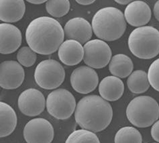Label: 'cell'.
Segmentation results:
<instances>
[{
	"label": "cell",
	"instance_id": "3",
	"mask_svg": "<svg viewBox=\"0 0 159 143\" xmlns=\"http://www.w3.org/2000/svg\"><path fill=\"white\" fill-rule=\"evenodd\" d=\"M91 26L95 36L103 41H115L123 36L126 22L124 14L114 7H103L93 17Z\"/></svg>",
	"mask_w": 159,
	"mask_h": 143
},
{
	"label": "cell",
	"instance_id": "4",
	"mask_svg": "<svg viewBox=\"0 0 159 143\" xmlns=\"http://www.w3.org/2000/svg\"><path fill=\"white\" fill-rule=\"evenodd\" d=\"M128 47L141 59H151L159 54V31L150 26L136 28L129 36Z\"/></svg>",
	"mask_w": 159,
	"mask_h": 143
},
{
	"label": "cell",
	"instance_id": "30",
	"mask_svg": "<svg viewBox=\"0 0 159 143\" xmlns=\"http://www.w3.org/2000/svg\"><path fill=\"white\" fill-rule=\"evenodd\" d=\"M115 2L119 4H121V5H127V4H129L132 2L130 0H116Z\"/></svg>",
	"mask_w": 159,
	"mask_h": 143
},
{
	"label": "cell",
	"instance_id": "20",
	"mask_svg": "<svg viewBox=\"0 0 159 143\" xmlns=\"http://www.w3.org/2000/svg\"><path fill=\"white\" fill-rule=\"evenodd\" d=\"M1 130L0 136L3 138L10 135L14 131L17 125L18 118L14 110L5 102H0Z\"/></svg>",
	"mask_w": 159,
	"mask_h": 143
},
{
	"label": "cell",
	"instance_id": "9",
	"mask_svg": "<svg viewBox=\"0 0 159 143\" xmlns=\"http://www.w3.org/2000/svg\"><path fill=\"white\" fill-rule=\"evenodd\" d=\"M23 134L27 143H51L54 138V128L47 120L34 118L25 126Z\"/></svg>",
	"mask_w": 159,
	"mask_h": 143
},
{
	"label": "cell",
	"instance_id": "28",
	"mask_svg": "<svg viewBox=\"0 0 159 143\" xmlns=\"http://www.w3.org/2000/svg\"><path fill=\"white\" fill-rule=\"evenodd\" d=\"M153 12H154V17H155L156 19L159 22V0L156 2L155 4H154Z\"/></svg>",
	"mask_w": 159,
	"mask_h": 143
},
{
	"label": "cell",
	"instance_id": "5",
	"mask_svg": "<svg viewBox=\"0 0 159 143\" xmlns=\"http://www.w3.org/2000/svg\"><path fill=\"white\" fill-rule=\"evenodd\" d=\"M125 113L129 122L134 127L147 128L158 120L159 105L152 97L139 96L128 104Z\"/></svg>",
	"mask_w": 159,
	"mask_h": 143
},
{
	"label": "cell",
	"instance_id": "25",
	"mask_svg": "<svg viewBox=\"0 0 159 143\" xmlns=\"http://www.w3.org/2000/svg\"><path fill=\"white\" fill-rule=\"evenodd\" d=\"M36 53L29 47L21 48L17 53V59L19 63L24 67H30L36 61Z\"/></svg>",
	"mask_w": 159,
	"mask_h": 143
},
{
	"label": "cell",
	"instance_id": "15",
	"mask_svg": "<svg viewBox=\"0 0 159 143\" xmlns=\"http://www.w3.org/2000/svg\"><path fill=\"white\" fill-rule=\"evenodd\" d=\"M22 41L21 31L18 28L7 23L0 24V53L8 54L16 52Z\"/></svg>",
	"mask_w": 159,
	"mask_h": 143
},
{
	"label": "cell",
	"instance_id": "16",
	"mask_svg": "<svg viewBox=\"0 0 159 143\" xmlns=\"http://www.w3.org/2000/svg\"><path fill=\"white\" fill-rule=\"evenodd\" d=\"M58 56L60 61L66 65H77L84 58V48L76 40H66L58 48Z\"/></svg>",
	"mask_w": 159,
	"mask_h": 143
},
{
	"label": "cell",
	"instance_id": "12",
	"mask_svg": "<svg viewBox=\"0 0 159 143\" xmlns=\"http://www.w3.org/2000/svg\"><path fill=\"white\" fill-rule=\"evenodd\" d=\"M24 69L15 61H5L0 65V86L5 90H15L24 81Z\"/></svg>",
	"mask_w": 159,
	"mask_h": 143
},
{
	"label": "cell",
	"instance_id": "17",
	"mask_svg": "<svg viewBox=\"0 0 159 143\" xmlns=\"http://www.w3.org/2000/svg\"><path fill=\"white\" fill-rule=\"evenodd\" d=\"M124 84L122 79L115 76H107L99 85V93L102 98L108 102H114L122 98Z\"/></svg>",
	"mask_w": 159,
	"mask_h": 143
},
{
	"label": "cell",
	"instance_id": "31",
	"mask_svg": "<svg viewBox=\"0 0 159 143\" xmlns=\"http://www.w3.org/2000/svg\"><path fill=\"white\" fill-rule=\"evenodd\" d=\"M47 2L45 0H28V2L32 4H42Z\"/></svg>",
	"mask_w": 159,
	"mask_h": 143
},
{
	"label": "cell",
	"instance_id": "32",
	"mask_svg": "<svg viewBox=\"0 0 159 143\" xmlns=\"http://www.w3.org/2000/svg\"><path fill=\"white\" fill-rule=\"evenodd\" d=\"M152 143H156V142H152ZM158 143V142H157Z\"/></svg>",
	"mask_w": 159,
	"mask_h": 143
},
{
	"label": "cell",
	"instance_id": "10",
	"mask_svg": "<svg viewBox=\"0 0 159 143\" xmlns=\"http://www.w3.org/2000/svg\"><path fill=\"white\" fill-rule=\"evenodd\" d=\"M70 81L75 91L81 94H88L98 87L99 77L93 68L81 66L73 71Z\"/></svg>",
	"mask_w": 159,
	"mask_h": 143
},
{
	"label": "cell",
	"instance_id": "2",
	"mask_svg": "<svg viewBox=\"0 0 159 143\" xmlns=\"http://www.w3.org/2000/svg\"><path fill=\"white\" fill-rule=\"evenodd\" d=\"M112 118L110 104L95 95L83 97L75 111V119L79 127L93 132L105 130L110 124Z\"/></svg>",
	"mask_w": 159,
	"mask_h": 143
},
{
	"label": "cell",
	"instance_id": "23",
	"mask_svg": "<svg viewBox=\"0 0 159 143\" xmlns=\"http://www.w3.org/2000/svg\"><path fill=\"white\" fill-rule=\"evenodd\" d=\"M65 143H100V141L93 132L80 129L70 133Z\"/></svg>",
	"mask_w": 159,
	"mask_h": 143
},
{
	"label": "cell",
	"instance_id": "26",
	"mask_svg": "<svg viewBox=\"0 0 159 143\" xmlns=\"http://www.w3.org/2000/svg\"><path fill=\"white\" fill-rule=\"evenodd\" d=\"M148 78L150 85L154 90L159 91V58L150 65L148 71Z\"/></svg>",
	"mask_w": 159,
	"mask_h": 143
},
{
	"label": "cell",
	"instance_id": "6",
	"mask_svg": "<svg viewBox=\"0 0 159 143\" xmlns=\"http://www.w3.org/2000/svg\"><path fill=\"white\" fill-rule=\"evenodd\" d=\"M65 78L63 67L55 60H44L38 64L35 69V81L38 85L44 90L56 89L63 83Z\"/></svg>",
	"mask_w": 159,
	"mask_h": 143
},
{
	"label": "cell",
	"instance_id": "1",
	"mask_svg": "<svg viewBox=\"0 0 159 143\" xmlns=\"http://www.w3.org/2000/svg\"><path fill=\"white\" fill-rule=\"evenodd\" d=\"M64 29L55 19L42 16L33 20L26 30L29 47L36 53L47 55L56 52L63 43Z\"/></svg>",
	"mask_w": 159,
	"mask_h": 143
},
{
	"label": "cell",
	"instance_id": "7",
	"mask_svg": "<svg viewBox=\"0 0 159 143\" xmlns=\"http://www.w3.org/2000/svg\"><path fill=\"white\" fill-rule=\"evenodd\" d=\"M48 112L58 120H66L76 110V100L70 92L58 89L49 94L47 99Z\"/></svg>",
	"mask_w": 159,
	"mask_h": 143
},
{
	"label": "cell",
	"instance_id": "22",
	"mask_svg": "<svg viewBox=\"0 0 159 143\" xmlns=\"http://www.w3.org/2000/svg\"><path fill=\"white\" fill-rule=\"evenodd\" d=\"M115 143H142V136L136 128L125 127L120 128L116 132Z\"/></svg>",
	"mask_w": 159,
	"mask_h": 143
},
{
	"label": "cell",
	"instance_id": "29",
	"mask_svg": "<svg viewBox=\"0 0 159 143\" xmlns=\"http://www.w3.org/2000/svg\"><path fill=\"white\" fill-rule=\"evenodd\" d=\"M76 2L80 5H83V6H87V5H90V4L93 3L95 2L94 0H77Z\"/></svg>",
	"mask_w": 159,
	"mask_h": 143
},
{
	"label": "cell",
	"instance_id": "13",
	"mask_svg": "<svg viewBox=\"0 0 159 143\" xmlns=\"http://www.w3.org/2000/svg\"><path fill=\"white\" fill-rule=\"evenodd\" d=\"M65 35L69 40L79 42L81 44L89 42L93 35V28L88 21L80 18L69 20L64 26Z\"/></svg>",
	"mask_w": 159,
	"mask_h": 143
},
{
	"label": "cell",
	"instance_id": "14",
	"mask_svg": "<svg viewBox=\"0 0 159 143\" xmlns=\"http://www.w3.org/2000/svg\"><path fill=\"white\" fill-rule=\"evenodd\" d=\"M152 12L150 6L143 1H133L128 4L124 11L125 21L132 26L142 27L151 19Z\"/></svg>",
	"mask_w": 159,
	"mask_h": 143
},
{
	"label": "cell",
	"instance_id": "8",
	"mask_svg": "<svg viewBox=\"0 0 159 143\" xmlns=\"http://www.w3.org/2000/svg\"><path fill=\"white\" fill-rule=\"evenodd\" d=\"M85 63L91 68L102 69L110 62L112 52L105 41L93 39L84 44Z\"/></svg>",
	"mask_w": 159,
	"mask_h": 143
},
{
	"label": "cell",
	"instance_id": "11",
	"mask_svg": "<svg viewBox=\"0 0 159 143\" xmlns=\"http://www.w3.org/2000/svg\"><path fill=\"white\" fill-rule=\"evenodd\" d=\"M18 104L20 112L24 115L34 117L43 112L45 106H47V101L41 91L30 88L21 93Z\"/></svg>",
	"mask_w": 159,
	"mask_h": 143
},
{
	"label": "cell",
	"instance_id": "21",
	"mask_svg": "<svg viewBox=\"0 0 159 143\" xmlns=\"http://www.w3.org/2000/svg\"><path fill=\"white\" fill-rule=\"evenodd\" d=\"M128 89L133 94H141L150 87L148 74L144 71L136 70L131 73L127 80Z\"/></svg>",
	"mask_w": 159,
	"mask_h": 143
},
{
	"label": "cell",
	"instance_id": "18",
	"mask_svg": "<svg viewBox=\"0 0 159 143\" xmlns=\"http://www.w3.org/2000/svg\"><path fill=\"white\" fill-rule=\"evenodd\" d=\"M26 5L23 0H1L0 20L4 22L14 23L23 18Z\"/></svg>",
	"mask_w": 159,
	"mask_h": 143
},
{
	"label": "cell",
	"instance_id": "27",
	"mask_svg": "<svg viewBox=\"0 0 159 143\" xmlns=\"http://www.w3.org/2000/svg\"><path fill=\"white\" fill-rule=\"evenodd\" d=\"M151 136L153 139L159 143V120H157L151 128Z\"/></svg>",
	"mask_w": 159,
	"mask_h": 143
},
{
	"label": "cell",
	"instance_id": "19",
	"mask_svg": "<svg viewBox=\"0 0 159 143\" xmlns=\"http://www.w3.org/2000/svg\"><path fill=\"white\" fill-rule=\"evenodd\" d=\"M134 64L132 59L124 54H116L111 58L109 70L113 76L118 78H125L132 73Z\"/></svg>",
	"mask_w": 159,
	"mask_h": 143
},
{
	"label": "cell",
	"instance_id": "24",
	"mask_svg": "<svg viewBox=\"0 0 159 143\" xmlns=\"http://www.w3.org/2000/svg\"><path fill=\"white\" fill-rule=\"evenodd\" d=\"M46 10L52 16L61 18L68 14L70 2L69 0H48L46 2Z\"/></svg>",
	"mask_w": 159,
	"mask_h": 143
}]
</instances>
